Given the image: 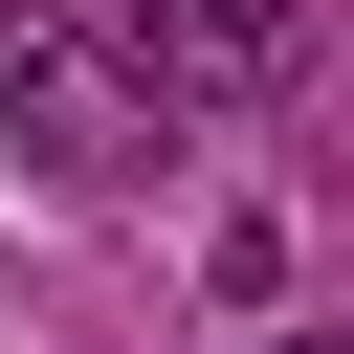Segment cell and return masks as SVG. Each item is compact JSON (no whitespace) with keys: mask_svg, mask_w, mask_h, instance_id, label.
Returning <instances> with one entry per match:
<instances>
[{"mask_svg":"<svg viewBox=\"0 0 354 354\" xmlns=\"http://www.w3.org/2000/svg\"><path fill=\"white\" fill-rule=\"evenodd\" d=\"M0 155H22L44 199H133V177L177 155V88H155L133 44H88V22H0Z\"/></svg>","mask_w":354,"mask_h":354,"instance_id":"1","label":"cell"},{"mask_svg":"<svg viewBox=\"0 0 354 354\" xmlns=\"http://www.w3.org/2000/svg\"><path fill=\"white\" fill-rule=\"evenodd\" d=\"M111 44L177 88V111H266L310 66V0H111Z\"/></svg>","mask_w":354,"mask_h":354,"instance_id":"2","label":"cell"},{"mask_svg":"<svg viewBox=\"0 0 354 354\" xmlns=\"http://www.w3.org/2000/svg\"><path fill=\"white\" fill-rule=\"evenodd\" d=\"M266 354H310V332H266Z\"/></svg>","mask_w":354,"mask_h":354,"instance_id":"3","label":"cell"}]
</instances>
